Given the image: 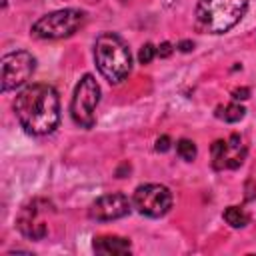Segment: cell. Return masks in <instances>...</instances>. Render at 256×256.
Here are the masks:
<instances>
[{
  "label": "cell",
  "mask_w": 256,
  "mask_h": 256,
  "mask_svg": "<svg viewBox=\"0 0 256 256\" xmlns=\"http://www.w3.org/2000/svg\"><path fill=\"white\" fill-rule=\"evenodd\" d=\"M12 108L20 126L34 136L50 134L60 122V98L48 84L26 86L18 92Z\"/></svg>",
  "instance_id": "1"
},
{
  "label": "cell",
  "mask_w": 256,
  "mask_h": 256,
  "mask_svg": "<svg viewBox=\"0 0 256 256\" xmlns=\"http://www.w3.org/2000/svg\"><path fill=\"white\" fill-rule=\"evenodd\" d=\"M94 60L100 74L110 82H122L132 70V54L128 44L112 32H104L96 38L94 44Z\"/></svg>",
  "instance_id": "2"
},
{
  "label": "cell",
  "mask_w": 256,
  "mask_h": 256,
  "mask_svg": "<svg viewBox=\"0 0 256 256\" xmlns=\"http://www.w3.org/2000/svg\"><path fill=\"white\" fill-rule=\"evenodd\" d=\"M250 0H200L196 6V26L202 32L222 34L234 28L246 14Z\"/></svg>",
  "instance_id": "3"
},
{
  "label": "cell",
  "mask_w": 256,
  "mask_h": 256,
  "mask_svg": "<svg viewBox=\"0 0 256 256\" xmlns=\"http://www.w3.org/2000/svg\"><path fill=\"white\" fill-rule=\"evenodd\" d=\"M86 22V14L76 8H66V10H56L40 20L34 22L32 34L36 38L44 40H58V38H68L74 32H78Z\"/></svg>",
  "instance_id": "4"
},
{
  "label": "cell",
  "mask_w": 256,
  "mask_h": 256,
  "mask_svg": "<svg viewBox=\"0 0 256 256\" xmlns=\"http://www.w3.org/2000/svg\"><path fill=\"white\" fill-rule=\"evenodd\" d=\"M100 102V86L92 74H84L74 88L70 102L72 120L82 128H92L96 122V106Z\"/></svg>",
  "instance_id": "5"
},
{
  "label": "cell",
  "mask_w": 256,
  "mask_h": 256,
  "mask_svg": "<svg viewBox=\"0 0 256 256\" xmlns=\"http://www.w3.org/2000/svg\"><path fill=\"white\" fill-rule=\"evenodd\" d=\"M34 68H36V60L26 50H16V52L2 56V60H0V88H2V92H8V90L22 86L32 76Z\"/></svg>",
  "instance_id": "6"
},
{
  "label": "cell",
  "mask_w": 256,
  "mask_h": 256,
  "mask_svg": "<svg viewBox=\"0 0 256 256\" xmlns=\"http://www.w3.org/2000/svg\"><path fill=\"white\" fill-rule=\"evenodd\" d=\"M52 212H54V208L48 200L34 198L26 206H22V210L16 218V226L22 232V236H26L30 240H42L48 234V218L46 216Z\"/></svg>",
  "instance_id": "7"
},
{
  "label": "cell",
  "mask_w": 256,
  "mask_h": 256,
  "mask_svg": "<svg viewBox=\"0 0 256 256\" xmlns=\"http://www.w3.org/2000/svg\"><path fill=\"white\" fill-rule=\"evenodd\" d=\"M132 202L140 214L160 218L172 206V192L162 184H142L136 188Z\"/></svg>",
  "instance_id": "8"
},
{
  "label": "cell",
  "mask_w": 256,
  "mask_h": 256,
  "mask_svg": "<svg viewBox=\"0 0 256 256\" xmlns=\"http://www.w3.org/2000/svg\"><path fill=\"white\" fill-rule=\"evenodd\" d=\"M210 150H212V166L216 170L238 168L246 158V146L238 134H232L228 140H216Z\"/></svg>",
  "instance_id": "9"
},
{
  "label": "cell",
  "mask_w": 256,
  "mask_h": 256,
  "mask_svg": "<svg viewBox=\"0 0 256 256\" xmlns=\"http://www.w3.org/2000/svg\"><path fill=\"white\" fill-rule=\"evenodd\" d=\"M130 214V200L128 196L120 192L104 194L98 200H94L88 208V216L98 222H108V220H118Z\"/></svg>",
  "instance_id": "10"
},
{
  "label": "cell",
  "mask_w": 256,
  "mask_h": 256,
  "mask_svg": "<svg viewBox=\"0 0 256 256\" xmlns=\"http://www.w3.org/2000/svg\"><path fill=\"white\" fill-rule=\"evenodd\" d=\"M94 252L102 254V256H120V254H128L130 252V240L122 238V236H114V234H106V236H98L94 238Z\"/></svg>",
  "instance_id": "11"
},
{
  "label": "cell",
  "mask_w": 256,
  "mask_h": 256,
  "mask_svg": "<svg viewBox=\"0 0 256 256\" xmlns=\"http://www.w3.org/2000/svg\"><path fill=\"white\" fill-rule=\"evenodd\" d=\"M244 106L232 102V104H226V106H218L216 108V118L224 120V122H238L244 118Z\"/></svg>",
  "instance_id": "12"
},
{
  "label": "cell",
  "mask_w": 256,
  "mask_h": 256,
  "mask_svg": "<svg viewBox=\"0 0 256 256\" xmlns=\"http://www.w3.org/2000/svg\"><path fill=\"white\" fill-rule=\"evenodd\" d=\"M224 220H226L232 228H244L250 218H248V214L244 212V208H240V206H228V208L224 210Z\"/></svg>",
  "instance_id": "13"
},
{
  "label": "cell",
  "mask_w": 256,
  "mask_h": 256,
  "mask_svg": "<svg viewBox=\"0 0 256 256\" xmlns=\"http://www.w3.org/2000/svg\"><path fill=\"white\" fill-rule=\"evenodd\" d=\"M176 152H178V156H180L182 160H186V162H192V160L196 158V146H194V142L188 140V138H182V140L176 142Z\"/></svg>",
  "instance_id": "14"
},
{
  "label": "cell",
  "mask_w": 256,
  "mask_h": 256,
  "mask_svg": "<svg viewBox=\"0 0 256 256\" xmlns=\"http://www.w3.org/2000/svg\"><path fill=\"white\" fill-rule=\"evenodd\" d=\"M154 56H156V48H154L152 44H144V46L140 48V52H138L140 64H150V62L154 60Z\"/></svg>",
  "instance_id": "15"
},
{
  "label": "cell",
  "mask_w": 256,
  "mask_h": 256,
  "mask_svg": "<svg viewBox=\"0 0 256 256\" xmlns=\"http://www.w3.org/2000/svg\"><path fill=\"white\" fill-rule=\"evenodd\" d=\"M156 54H158L160 58L170 56V54H172V44H170V42H162V44L156 48Z\"/></svg>",
  "instance_id": "16"
},
{
  "label": "cell",
  "mask_w": 256,
  "mask_h": 256,
  "mask_svg": "<svg viewBox=\"0 0 256 256\" xmlns=\"http://www.w3.org/2000/svg\"><path fill=\"white\" fill-rule=\"evenodd\" d=\"M170 148V138L168 136H160L158 140H156V150L158 152H166Z\"/></svg>",
  "instance_id": "17"
},
{
  "label": "cell",
  "mask_w": 256,
  "mask_h": 256,
  "mask_svg": "<svg viewBox=\"0 0 256 256\" xmlns=\"http://www.w3.org/2000/svg\"><path fill=\"white\" fill-rule=\"evenodd\" d=\"M248 94H250L248 88H236V90L232 92V98H234V100H244V98H248Z\"/></svg>",
  "instance_id": "18"
},
{
  "label": "cell",
  "mask_w": 256,
  "mask_h": 256,
  "mask_svg": "<svg viewBox=\"0 0 256 256\" xmlns=\"http://www.w3.org/2000/svg\"><path fill=\"white\" fill-rule=\"evenodd\" d=\"M192 46H194V44H192V42H188V40H186V42H180V50H182V52H188Z\"/></svg>",
  "instance_id": "19"
}]
</instances>
